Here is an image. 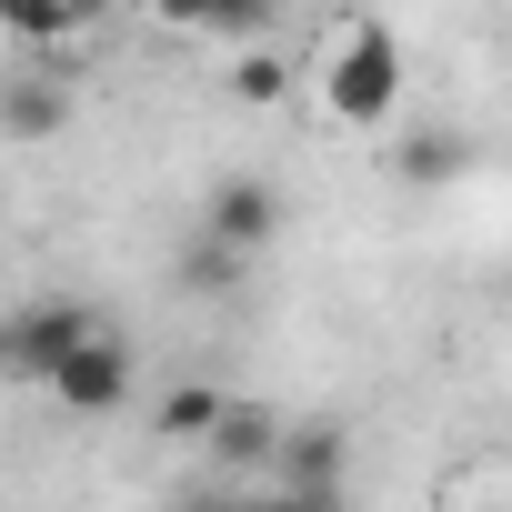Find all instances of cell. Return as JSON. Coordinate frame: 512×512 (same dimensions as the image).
Wrapping results in <instances>:
<instances>
[{"instance_id": "cell-9", "label": "cell", "mask_w": 512, "mask_h": 512, "mask_svg": "<svg viewBox=\"0 0 512 512\" xmlns=\"http://www.w3.org/2000/svg\"><path fill=\"white\" fill-rule=\"evenodd\" d=\"M241 272H251V262H231V251H211L201 231L181 241V262H171V282H181L191 302H221V292H241Z\"/></svg>"}, {"instance_id": "cell-8", "label": "cell", "mask_w": 512, "mask_h": 512, "mask_svg": "<svg viewBox=\"0 0 512 512\" xmlns=\"http://www.w3.org/2000/svg\"><path fill=\"white\" fill-rule=\"evenodd\" d=\"M221 402H231L221 382H181V392H161V402H151V432H161V442H211Z\"/></svg>"}, {"instance_id": "cell-2", "label": "cell", "mask_w": 512, "mask_h": 512, "mask_svg": "<svg viewBox=\"0 0 512 512\" xmlns=\"http://www.w3.org/2000/svg\"><path fill=\"white\" fill-rule=\"evenodd\" d=\"M91 332H101V312L81 292H41L21 312H0V382H51Z\"/></svg>"}, {"instance_id": "cell-1", "label": "cell", "mask_w": 512, "mask_h": 512, "mask_svg": "<svg viewBox=\"0 0 512 512\" xmlns=\"http://www.w3.org/2000/svg\"><path fill=\"white\" fill-rule=\"evenodd\" d=\"M322 101H332V121H352V131L392 121V101H402V41H392V21H352V31L332 41Z\"/></svg>"}, {"instance_id": "cell-3", "label": "cell", "mask_w": 512, "mask_h": 512, "mask_svg": "<svg viewBox=\"0 0 512 512\" xmlns=\"http://www.w3.org/2000/svg\"><path fill=\"white\" fill-rule=\"evenodd\" d=\"M41 392H51L71 422H111V412H131V392H141V352H131V332L101 322V332H91V342L41 382Z\"/></svg>"}, {"instance_id": "cell-7", "label": "cell", "mask_w": 512, "mask_h": 512, "mask_svg": "<svg viewBox=\"0 0 512 512\" xmlns=\"http://www.w3.org/2000/svg\"><path fill=\"white\" fill-rule=\"evenodd\" d=\"M61 121H71V91L61 81H41V71L0 81V131H11V141H51Z\"/></svg>"}, {"instance_id": "cell-10", "label": "cell", "mask_w": 512, "mask_h": 512, "mask_svg": "<svg viewBox=\"0 0 512 512\" xmlns=\"http://www.w3.org/2000/svg\"><path fill=\"white\" fill-rule=\"evenodd\" d=\"M181 512H352V492H191Z\"/></svg>"}, {"instance_id": "cell-6", "label": "cell", "mask_w": 512, "mask_h": 512, "mask_svg": "<svg viewBox=\"0 0 512 512\" xmlns=\"http://www.w3.org/2000/svg\"><path fill=\"white\" fill-rule=\"evenodd\" d=\"M272 442H282V412L221 402V422H211V462H221V472H272Z\"/></svg>"}, {"instance_id": "cell-5", "label": "cell", "mask_w": 512, "mask_h": 512, "mask_svg": "<svg viewBox=\"0 0 512 512\" xmlns=\"http://www.w3.org/2000/svg\"><path fill=\"white\" fill-rule=\"evenodd\" d=\"M272 492H352V442H342V422H282V442H272Z\"/></svg>"}, {"instance_id": "cell-12", "label": "cell", "mask_w": 512, "mask_h": 512, "mask_svg": "<svg viewBox=\"0 0 512 512\" xmlns=\"http://www.w3.org/2000/svg\"><path fill=\"white\" fill-rule=\"evenodd\" d=\"M0 31H11V41H71L81 11H71V0H0Z\"/></svg>"}, {"instance_id": "cell-4", "label": "cell", "mask_w": 512, "mask_h": 512, "mask_svg": "<svg viewBox=\"0 0 512 512\" xmlns=\"http://www.w3.org/2000/svg\"><path fill=\"white\" fill-rule=\"evenodd\" d=\"M201 241L231 251V262H262V251L282 241V191H272L262 171H231V181L211 191V211H201Z\"/></svg>"}, {"instance_id": "cell-13", "label": "cell", "mask_w": 512, "mask_h": 512, "mask_svg": "<svg viewBox=\"0 0 512 512\" xmlns=\"http://www.w3.org/2000/svg\"><path fill=\"white\" fill-rule=\"evenodd\" d=\"M241 101H282L292 91V71H282V51H262V61H241V81H231Z\"/></svg>"}, {"instance_id": "cell-11", "label": "cell", "mask_w": 512, "mask_h": 512, "mask_svg": "<svg viewBox=\"0 0 512 512\" xmlns=\"http://www.w3.org/2000/svg\"><path fill=\"white\" fill-rule=\"evenodd\" d=\"M462 161H472V141H462V131H412V141L392 151V171H402V181H462Z\"/></svg>"}]
</instances>
